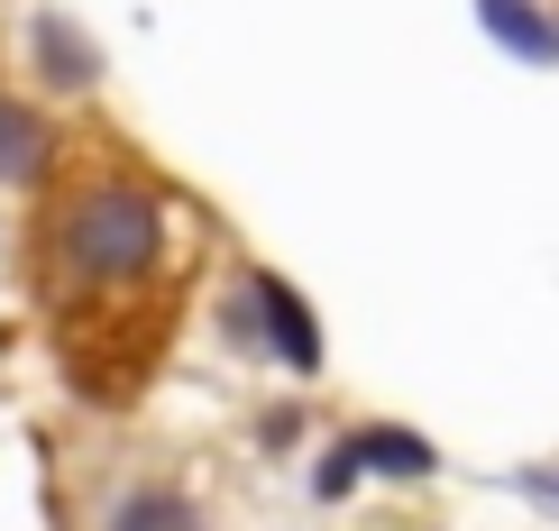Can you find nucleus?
I'll return each mask as SVG.
<instances>
[{"label": "nucleus", "instance_id": "obj_1", "mask_svg": "<svg viewBox=\"0 0 559 531\" xmlns=\"http://www.w3.org/2000/svg\"><path fill=\"white\" fill-rule=\"evenodd\" d=\"M46 229H56V266L74 275V285H92V293L147 285L156 257H166V202H156L147 183H120V174L64 193Z\"/></svg>", "mask_w": 559, "mask_h": 531}, {"label": "nucleus", "instance_id": "obj_2", "mask_svg": "<svg viewBox=\"0 0 559 531\" xmlns=\"http://www.w3.org/2000/svg\"><path fill=\"white\" fill-rule=\"evenodd\" d=\"M248 303H239V330H258L266 339V358L285 366V376H321V321H312V303L285 285V275H248Z\"/></svg>", "mask_w": 559, "mask_h": 531}, {"label": "nucleus", "instance_id": "obj_3", "mask_svg": "<svg viewBox=\"0 0 559 531\" xmlns=\"http://www.w3.org/2000/svg\"><path fill=\"white\" fill-rule=\"evenodd\" d=\"M28 56H37V74L56 92H92V83H102V46H92L64 10H37L28 19Z\"/></svg>", "mask_w": 559, "mask_h": 531}, {"label": "nucleus", "instance_id": "obj_4", "mask_svg": "<svg viewBox=\"0 0 559 531\" xmlns=\"http://www.w3.org/2000/svg\"><path fill=\"white\" fill-rule=\"evenodd\" d=\"M477 28L514 64H559V19L542 10V0H477Z\"/></svg>", "mask_w": 559, "mask_h": 531}, {"label": "nucleus", "instance_id": "obj_5", "mask_svg": "<svg viewBox=\"0 0 559 531\" xmlns=\"http://www.w3.org/2000/svg\"><path fill=\"white\" fill-rule=\"evenodd\" d=\"M348 458H358V476H431L440 468V449L413 422H358L348 431Z\"/></svg>", "mask_w": 559, "mask_h": 531}, {"label": "nucleus", "instance_id": "obj_6", "mask_svg": "<svg viewBox=\"0 0 559 531\" xmlns=\"http://www.w3.org/2000/svg\"><path fill=\"white\" fill-rule=\"evenodd\" d=\"M46 156H56V129L46 110H28L19 92H0V183H37Z\"/></svg>", "mask_w": 559, "mask_h": 531}, {"label": "nucleus", "instance_id": "obj_7", "mask_svg": "<svg viewBox=\"0 0 559 531\" xmlns=\"http://www.w3.org/2000/svg\"><path fill=\"white\" fill-rule=\"evenodd\" d=\"M102 531H202V504L193 495H175V486H138L110 504V522Z\"/></svg>", "mask_w": 559, "mask_h": 531}, {"label": "nucleus", "instance_id": "obj_8", "mask_svg": "<svg viewBox=\"0 0 559 531\" xmlns=\"http://www.w3.org/2000/svg\"><path fill=\"white\" fill-rule=\"evenodd\" d=\"M514 495H532V504H550V514H559V458H542V468H514Z\"/></svg>", "mask_w": 559, "mask_h": 531}, {"label": "nucleus", "instance_id": "obj_9", "mask_svg": "<svg viewBox=\"0 0 559 531\" xmlns=\"http://www.w3.org/2000/svg\"><path fill=\"white\" fill-rule=\"evenodd\" d=\"M348 486H358V458H348V441H340L331 458H321V476H312V495H348Z\"/></svg>", "mask_w": 559, "mask_h": 531}]
</instances>
